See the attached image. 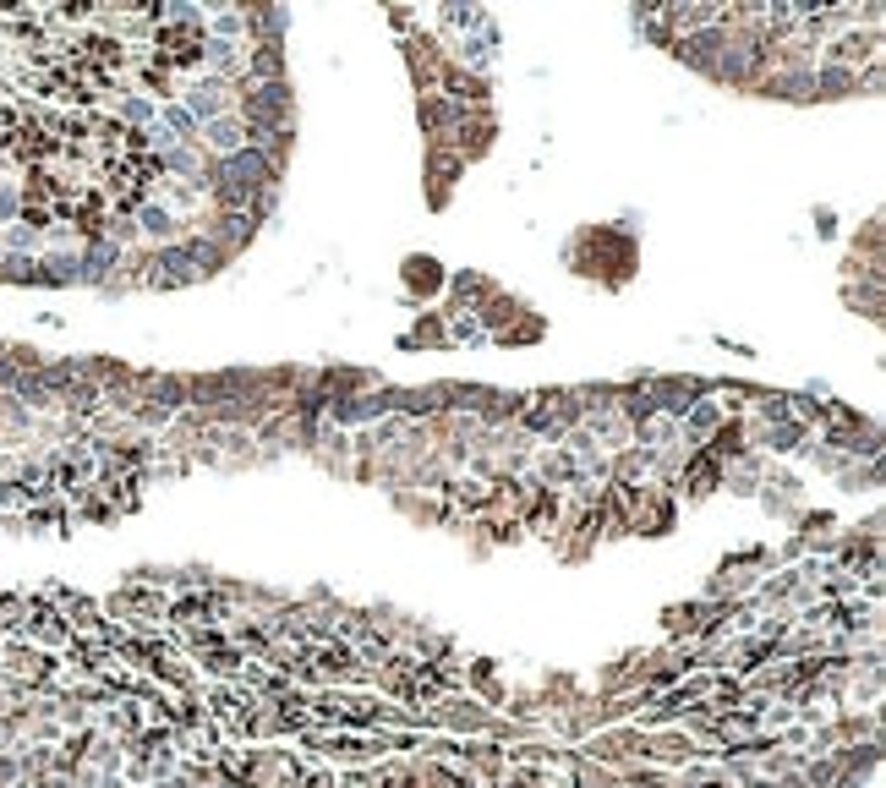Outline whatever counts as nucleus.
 I'll list each match as a JSON object with an SVG mask.
<instances>
[{
    "mask_svg": "<svg viewBox=\"0 0 886 788\" xmlns=\"http://www.w3.org/2000/svg\"><path fill=\"white\" fill-rule=\"evenodd\" d=\"M186 115L192 121H219V115H230V99H225V83H214V77H197L192 88H186Z\"/></svg>",
    "mask_w": 886,
    "mask_h": 788,
    "instance_id": "20e7f679",
    "label": "nucleus"
},
{
    "mask_svg": "<svg viewBox=\"0 0 886 788\" xmlns=\"http://www.w3.org/2000/svg\"><path fill=\"white\" fill-rule=\"evenodd\" d=\"M815 99H843V94H859V72L854 66H815Z\"/></svg>",
    "mask_w": 886,
    "mask_h": 788,
    "instance_id": "0eeeda50",
    "label": "nucleus"
},
{
    "mask_svg": "<svg viewBox=\"0 0 886 788\" xmlns=\"http://www.w3.org/2000/svg\"><path fill=\"white\" fill-rule=\"evenodd\" d=\"M247 121L241 115H219V121H208L203 126V154L208 159H230V154H241L247 148Z\"/></svg>",
    "mask_w": 886,
    "mask_h": 788,
    "instance_id": "7ed1b4c3",
    "label": "nucleus"
},
{
    "mask_svg": "<svg viewBox=\"0 0 886 788\" xmlns=\"http://www.w3.org/2000/svg\"><path fill=\"white\" fill-rule=\"evenodd\" d=\"M121 121H154V104L148 99H121Z\"/></svg>",
    "mask_w": 886,
    "mask_h": 788,
    "instance_id": "6e6552de",
    "label": "nucleus"
},
{
    "mask_svg": "<svg viewBox=\"0 0 886 788\" xmlns=\"http://www.w3.org/2000/svg\"><path fill=\"white\" fill-rule=\"evenodd\" d=\"M580 761H591V767H608V772L640 767V761H646V734H640L635 723H624V728H597V734L586 739V750H580Z\"/></svg>",
    "mask_w": 886,
    "mask_h": 788,
    "instance_id": "f03ea898",
    "label": "nucleus"
},
{
    "mask_svg": "<svg viewBox=\"0 0 886 788\" xmlns=\"http://www.w3.org/2000/svg\"><path fill=\"white\" fill-rule=\"evenodd\" d=\"M137 230H143L148 241H159V247H170V241H181V219L170 203H143V214H137Z\"/></svg>",
    "mask_w": 886,
    "mask_h": 788,
    "instance_id": "39448f33",
    "label": "nucleus"
},
{
    "mask_svg": "<svg viewBox=\"0 0 886 788\" xmlns=\"http://www.w3.org/2000/svg\"><path fill=\"white\" fill-rule=\"evenodd\" d=\"M427 717H433V728H443V734L487 739V728H493L498 712L487 701H476V695H465V690H449V695H438V701L427 706Z\"/></svg>",
    "mask_w": 886,
    "mask_h": 788,
    "instance_id": "f257e3e1",
    "label": "nucleus"
},
{
    "mask_svg": "<svg viewBox=\"0 0 886 788\" xmlns=\"http://www.w3.org/2000/svg\"><path fill=\"white\" fill-rule=\"evenodd\" d=\"M443 280H449V274L438 269V258H405V291L411 296H438Z\"/></svg>",
    "mask_w": 886,
    "mask_h": 788,
    "instance_id": "423d86ee",
    "label": "nucleus"
},
{
    "mask_svg": "<svg viewBox=\"0 0 886 788\" xmlns=\"http://www.w3.org/2000/svg\"><path fill=\"white\" fill-rule=\"evenodd\" d=\"M22 214V192L17 187H0V219H17Z\"/></svg>",
    "mask_w": 886,
    "mask_h": 788,
    "instance_id": "1a4fd4ad",
    "label": "nucleus"
}]
</instances>
